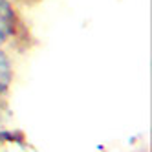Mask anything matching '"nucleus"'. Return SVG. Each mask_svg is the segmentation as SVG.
<instances>
[{"instance_id": "1", "label": "nucleus", "mask_w": 152, "mask_h": 152, "mask_svg": "<svg viewBox=\"0 0 152 152\" xmlns=\"http://www.w3.org/2000/svg\"><path fill=\"white\" fill-rule=\"evenodd\" d=\"M29 29L20 15L18 7L11 0H0V48L26 44Z\"/></svg>"}, {"instance_id": "2", "label": "nucleus", "mask_w": 152, "mask_h": 152, "mask_svg": "<svg viewBox=\"0 0 152 152\" xmlns=\"http://www.w3.org/2000/svg\"><path fill=\"white\" fill-rule=\"evenodd\" d=\"M0 152H37V150L20 132L2 130L0 132Z\"/></svg>"}, {"instance_id": "3", "label": "nucleus", "mask_w": 152, "mask_h": 152, "mask_svg": "<svg viewBox=\"0 0 152 152\" xmlns=\"http://www.w3.org/2000/svg\"><path fill=\"white\" fill-rule=\"evenodd\" d=\"M13 77H15L13 61L4 48H0V99H4L9 94V88L13 84Z\"/></svg>"}, {"instance_id": "4", "label": "nucleus", "mask_w": 152, "mask_h": 152, "mask_svg": "<svg viewBox=\"0 0 152 152\" xmlns=\"http://www.w3.org/2000/svg\"><path fill=\"white\" fill-rule=\"evenodd\" d=\"M15 4H26V6H31V4H37L39 0H11Z\"/></svg>"}]
</instances>
